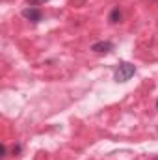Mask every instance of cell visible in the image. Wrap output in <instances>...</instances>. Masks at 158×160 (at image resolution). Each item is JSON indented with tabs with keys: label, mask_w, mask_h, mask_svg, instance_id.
<instances>
[{
	"label": "cell",
	"mask_w": 158,
	"mask_h": 160,
	"mask_svg": "<svg viewBox=\"0 0 158 160\" xmlns=\"http://www.w3.org/2000/svg\"><path fill=\"white\" fill-rule=\"evenodd\" d=\"M134 73H136V67L132 63L121 62L114 71V78H116V82H126V80H130L134 77Z\"/></svg>",
	"instance_id": "cell-1"
},
{
	"label": "cell",
	"mask_w": 158,
	"mask_h": 160,
	"mask_svg": "<svg viewBox=\"0 0 158 160\" xmlns=\"http://www.w3.org/2000/svg\"><path fill=\"white\" fill-rule=\"evenodd\" d=\"M22 17H24L26 21L39 22L41 19H43V11H41L39 8H34V6H30V8H24V9H22Z\"/></svg>",
	"instance_id": "cell-2"
},
{
	"label": "cell",
	"mask_w": 158,
	"mask_h": 160,
	"mask_svg": "<svg viewBox=\"0 0 158 160\" xmlns=\"http://www.w3.org/2000/svg\"><path fill=\"white\" fill-rule=\"evenodd\" d=\"M91 50L93 52H112L114 50V43L112 41H97V43H93L91 45Z\"/></svg>",
	"instance_id": "cell-3"
},
{
	"label": "cell",
	"mask_w": 158,
	"mask_h": 160,
	"mask_svg": "<svg viewBox=\"0 0 158 160\" xmlns=\"http://www.w3.org/2000/svg\"><path fill=\"white\" fill-rule=\"evenodd\" d=\"M121 17H123V13H121V9L119 8H114L112 11H110V15H108V21L112 22V24H116L121 21Z\"/></svg>",
	"instance_id": "cell-4"
},
{
	"label": "cell",
	"mask_w": 158,
	"mask_h": 160,
	"mask_svg": "<svg viewBox=\"0 0 158 160\" xmlns=\"http://www.w3.org/2000/svg\"><path fill=\"white\" fill-rule=\"evenodd\" d=\"M19 153H21V145L17 143V145H13V149H11V155H13V157H17Z\"/></svg>",
	"instance_id": "cell-5"
},
{
	"label": "cell",
	"mask_w": 158,
	"mask_h": 160,
	"mask_svg": "<svg viewBox=\"0 0 158 160\" xmlns=\"http://www.w3.org/2000/svg\"><path fill=\"white\" fill-rule=\"evenodd\" d=\"M7 155V147L6 145H2V157H6Z\"/></svg>",
	"instance_id": "cell-6"
},
{
	"label": "cell",
	"mask_w": 158,
	"mask_h": 160,
	"mask_svg": "<svg viewBox=\"0 0 158 160\" xmlns=\"http://www.w3.org/2000/svg\"><path fill=\"white\" fill-rule=\"evenodd\" d=\"M26 2H28V4H32V6H36L37 2H43V0H26Z\"/></svg>",
	"instance_id": "cell-7"
},
{
	"label": "cell",
	"mask_w": 158,
	"mask_h": 160,
	"mask_svg": "<svg viewBox=\"0 0 158 160\" xmlns=\"http://www.w3.org/2000/svg\"><path fill=\"white\" fill-rule=\"evenodd\" d=\"M156 108H158V101H156Z\"/></svg>",
	"instance_id": "cell-8"
},
{
	"label": "cell",
	"mask_w": 158,
	"mask_h": 160,
	"mask_svg": "<svg viewBox=\"0 0 158 160\" xmlns=\"http://www.w3.org/2000/svg\"><path fill=\"white\" fill-rule=\"evenodd\" d=\"M155 160H158V158H155Z\"/></svg>",
	"instance_id": "cell-9"
}]
</instances>
